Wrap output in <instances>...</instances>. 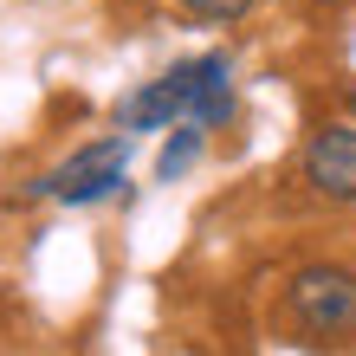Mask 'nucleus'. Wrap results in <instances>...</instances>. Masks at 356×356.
Wrapping results in <instances>:
<instances>
[{
    "mask_svg": "<svg viewBox=\"0 0 356 356\" xmlns=\"http://www.w3.org/2000/svg\"><path fill=\"white\" fill-rule=\"evenodd\" d=\"M285 318L305 343H343L356 337V272L350 266H298L285 285Z\"/></svg>",
    "mask_w": 356,
    "mask_h": 356,
    "instance_id": "nucleus-1",
    "label": "nucleus"
},
{
    "mask_svg": "<svg viewBox=\"0 0 356 356\" xmlns=\"http://www.w3.org/2000/svg\"><path fill=\"white\" fill-rule=\"evenodd\" d=\"M123 175H130V130L72 149L52 175H39V195H52V201H65V207H91L104 195H117Z\"/></svg>",
    "mask_w": 356,
    "mask_h": 356,
    "instance_id": "nucleus-2",
    "label": "nucleus"
},
{
    "mask_svg": "<svg viewBox=\"0 0 356 356\" xmlns=\"http://www.w3.org/2000/svg\"><path fill=\"white\" fill-rule=\"evenodd\" d=\"M175 91H181V123H201V130H227L234 123V58L227 52H201L169 65Z\"/></svg>",
    "mask_w": 356,
    "mask_h": 356,
    "instance_id": "nucleus-3",
    "label": "nucleus"
},
{
    "mask_svg": "<svg viewBox=\"0 0 356 356\" xmlns=\"http://www.w3.org/2000/svg\"><path fill=\"white\" fill-rule=\"evenodd\" d=\"M305 181L324 201H356V123H324L305 143Z\"/></svg>",
    "mask_w": 356,
    "mask_h": 356,
    "instance_id": "nucleus-4",
    "label": "nucleus"
},
{
    "mask_svg": "<svg viewBox=\"0 0 356 356\" xmlns=\"http://www.w3.org/2000/svg\"><path fill=\"white\" fill-rule=\"evenodd\" d=\"M181 123V91H175V78L162 72V78H149L143 91H130L117 104V130H175Z\"/></svg>",
    "mask_w": 356,
    "mask_h": 356,
    "instance_id": "nucleus-5",
    "label": "nucleus"
},
{
    "mask_svg": "<svg viewBox=\"0 0 356 356\" xmlns=\"http://www.w3.org/2000/svg\"><path fill=\"white\" fill-rule=\"evenodd\" d=\"M201 143H207V130H201V123H181V130L169 136V149L156 156V181L188 175V169H195V156H201Z\"/></svg>",
    "mask_w": 356,
    "mask_h": 356,
    "instance_id": "nucleus-6",
    "label": "nucleus"
},
{
    "mask_svg": "<svg viewBox=\"0 0 356 356\" xmlns=\"http://www.w3.org/2000/svg\"><path fill=\"white\" fill-rule=\"evenodd\" d=\"M195 19H207V26H227V19H240V13H253V0H181Z\"/></svg>",
    "mask_w": 356,
    "mask_h": 356,
    "instance_id": "nucleus-7",
    "label": "nucleus"
},
{
    "mask_svg": "<svg viewBox=\"0 0 356 356\" xmlns=\"http://www.w3.org/2000/svg\"><path fill=\"white\" fill-rule=\"evenodd\" d=\"M350 111H356V97H350Z\"/></svg>",
    "mask_w": 356,
    "mask_h": 356,
    "instance_id": "nucleus-8",
    "label": "nucleus"
}]
</instances>
